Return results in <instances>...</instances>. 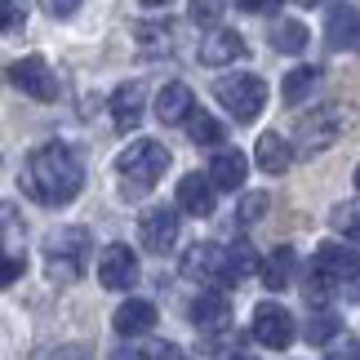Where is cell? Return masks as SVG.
Returning <instances> with one entry per match:
<instances>
[{
  "mask_svg": "<svg viewBox=\"0 0 360 360\" xmlns=\"http://www.w3.org/2000/svg\"><path fill=\"white\" fill-rule=\"evenodd\" d=\"M85 187V165L67 143H45L27 156V169H22V191L49 210H63L72 205Z\"/></svg>",
  "mask_w": 360,
  "mask_h": 360,
  "instance_id": "obj_1",
  "label": "cell"
},
{
  "mask_svg": "<svg viewBox=\"0 0 360 360\" xmlns=\"http://www.w3.org/2000/svg\"><path fill=\"white\" fill-rule=\"evenodd\" d=\"M165 169H169V151H165V143H156V138H138V143H129L120 151V160H116L124 196H143V191H151L165 178Z\"/></svg>",
  "mask_w": 360,
  "mask_h": 360,
  "instance_id": "obj_2",
  "label": "cell"
},
{
  "mask_svg": "<svg viewBox=\"0 0 360 360\" xmlns=\"http://www.w3.org/2000/svg\"><path fill=\"white\" fill-rule=\"evenodd\" d=\"M85 258H89V231L85 227H63V231H49L45 236V271H49L53 285L80 281Z\"/></svg>",
  "mask_w": 360,
  "mask_h": 360,
  "instance_id": "obj_3",
  "label": "cell"
},
{
  "mask_svg": "<svg viewBox=\"0 0 360 360\" xmlns=\"http://www.w3.org/2000/svg\"><path fill=\"white\" fill-rule=\"evenodd\" d=\"M214 94H218V103H223V107H227V112L236 116L240 124L258 120L262 103H267V85H262V76H254V72H236V76H223V80L214 85Z\"/></svg>",
  "mask_w": 360,
  "mask_h": 360,
  "instance_id": "obj_4",
  "label": "cell"
},
{
  "mask_svg": "<svg viewBox=\"0 0 360 360\" xmlns=\"http://www.w3.org/2000/svg\"><path fill=\"white\" fill-rule=\"evenodd\" d=\"M5 80L18 94L36 98V103H53V98H58V76H53V67L40 58V53H27V58L9 63L5 67Z\"/></svg>",
  "mask_w": 360,
  "mask_h": 360,
  "instance_id": "obj_5",
  "label": "cell"
},
{
  "mask_svg": "<svg viewBox=\"0 0 360 360\" xmlns=\"http://www.w3.org/2000/svg\"><path fill=\"white\" fill-rule=\"evenodd\" d=\"M183 276L191 281H210V285H236V276H231V258L223 245H191L183 254Z\"/></svg>",
  "mask_w": 360,
  "mask_h": 360,
  "instance_id": "obj_6",
  "label": "cell"
},
{
  "mask_svg": "<svg viewBox=\"0 0 360 360\" xmlns=\"http://www.w3.org/2000/svg\"><path fill=\"white\" fill-rule=\"evenodd\" d=\"M249 329H254V338L271 352H285L289 342H294V316H289V307H281V302H258Z\"/></svg>",
  "mask_w": 360,
  "mask_h": 360,
  "instance_id": "obj_7",
  "label": "cell"
},
{
  "mask_svg": "<svg viewBox=\"0 0 360 360\" xmlns=\"http://www.w3.org/2000/svg\"><path fill=\"white\" fill-rule=\"evenodd\" d=\"M338 134H342L338 107H316V112H307V116H302V124H298V147L307 151V156H316V151L334 147Z\"/></svg>",
  "mask_w": 360,
  "mask_h": 360,
  "instance_id": "obj_8",
  "label": "cell"
},
{
  "mask_svg": "<svg viewBox=\"0 0 360 360\" xmlns=\"http://www.w3.org/2000/svg\"><path fill=\"white\" fill-rule=\"evenodd\" d=\"M138 236H143V249L147 254H169V249L178 245V210H165V205H156V210L143 214V223H138Z\"/></svg>",
  "mask_w": 360,
  "mask_h": 360,
  "instance_id": "obj_9",
  "label": "cell"
},
{
  "mask_svg": "<svg viewBox=\"0 0 360 360\" xmlns=\"http://www.w3.org/2000/svg\"><path fill=\"white\" fill-rule=\"evenodd\" d=\"M98 281L107 289H134L138 285V254L129 245H107L98 254Z\"/></svg>",
  "mask_w": 360,
  "mask_h": 360,
  "instance_id": "obj_10",
  "label": "cell"
},
{
  "mask_svg": "<svg viewBox=\"0 0 360 360\" xmlns=\"http://www.w3.org/2000/svg\"><path fill=\"white\" fill-rule=\"evenodd\" d=\"M316 271H321L329 285H352L356 276H360V258H356V249H352V245H342V240H325L321 249H316Z\"/></svg>",
  "mask_w": 360,
  "mask_h": 360,
  "instance_id": "obj_11",
  "label": "cell"
},
{
  "mask_svg": "<svg viewBox=\"0 0 360 360\" xmlns=\"http://www.w3.org/2000/svg\"><path fill=\"white\" fill-rule=\"evenodd\" d=\"M245 53H249L245 36H240V32H231V27H214V32L200 40V63H205V67H227V63H240Z\"/></svg>",
  "mask_w": 360,
  "mask_h": 360,
  "instance_id": "obj_12",
  "label": "cell"
},
{
  "mask_svg": "<svg viewBox=\"0 0 360 360\" xmlns=\"http://www.w3.org/2000/svg\"><path fill=\"white\" fill-rule=\"evenodd\" d=\"M112 329L120 338H138V334H151L156 329V302L147 298H124L116 316H112Z\"/></svg>",
  "mask_w": 360,
  "mask_h": 360,
  "instance_id": "obj_13",
  "label": "cell"
},
{
  "mask_svg": "<svg viewBox=\"0 0 360 360\" xmlns=\"http://www.w3.org/2000/svg\"><path fill=\"white\" fill-rule=\"evenodd\" d=\"M143 107H147V85L143 80H129V85H120L112 94V120L116 129H138V120H143Z\"/></svg>",
  "mask_w": 360,
  "mask_h": 360,
  "instance_id": "obj_14",
  "label": "cell"
},
{
  "mask_svg": "<svg viewBox=\"0 0 360 360\" xmlns=\"http://www.w3.org/2000/svg\"><path fill=\"white\" fill-rule=\"evenodd\" d=\"M214 183L210 178H200V174H187L183 183H178V210L191 214V218H210L214 214Z\"/></svg>",
  "mask_w": 360,
  "mask_h": 360,
  "instance_id": "obj_15",
  "label": "cell"
},
{
  "mask_svg": "<svg viewBox=\"0 0 360 360\" xmlns=\"http://www.w3.org/2000/svg\"><path fill=\"white\" fill-rule=\"evenodd\" d=\"M191 112H196V94H191L183 80H174V85L160 89V98H156V120L160 124H183Z\"/></svg>",
  "mask_w": 360,
  "mask_h": 360,
  "instance_id": "obj_16",
  "label": "cell"
},
{
  "mask_svg": "<svg viewBox=\"0 0 360 360\" xmlns=\"http://www.w3.org/2000/svg\"><path fill=\"white\" fill-rule=\"evenodd\" d=\"M325 36L334 49H360V13L352 5H334L325 18Z\"/></svg>",
  "mask_w": 360,
  "mask_h": 360,
  "instance_id": "obj_17",
  "label": "cell"
},
{
  "mask_svg": "<svg viewBox=\"0 0 360 360\" xmlns=\"http://www.w3.org/2000/svg\"><path fill=\"white\" fill-rule=\"evenodd\" d=\"M245 174H249V160L240 151H218L205 178L214 183V191H236V187H245Z\"/></svg>",
  "mask_w": 360,
  "mask_h": 360,
  "instance_id": "obj_18",
  "label": "cell"
},
{
  "mask_svg": "<svg viewBox=\"0 0 360 360\" xmlns=\"http://www.w3.org/2000/svg\"><path fill=\"white\" fill-rule=\"evenodd\" d=\"M254 160H258L262 174H285L289 165H294V147H289L281 134H262L258 147H254Z\"/></svg>",
  "mask_w": 360,
  "mask_h": 360,
  "instance_id": "obj_19",
  "label": "cell"
},
{
  "mask_svg": "<svg viewBox=\"0 0 360 360\" xmlns=\"http://www.w3.org/2000/svg\"><path fill=\"white\" fill-rule=\"evenodd\" d=\"M191 321L200 325V334L205 329H227L231 325V307H227V298L223 294H200V298H191Z\"/></svg>",
  "mask_w": 360,
  "mask_h": 360,
  "instance_id": "obj_20",
  "label": "cell"
},
{
  "mask_svg": "<svg viewBox=\"0 0 360 360\" xmlns=\"http://www.w3.org/2000/svg\"><path fill=\"white\" fill-rule=\"evenodd\" d=\"M294 267H298V254H294L289 245H281V249H276V254H271L267 262H262V285L281 294V289L294 285Z\"/></svg>",
  "mask_w": 360,
  "mask_h": 360,
  "instance_id": "obj_21",
  "label": "cell"
},
{
  "mask_svg": "<svg viewBox=\"0 0 360 360\" xmlns=\"http://www.w3.org/2000/svg\"><path fill=\"white\" fill-rule=\"evenodd\" d=\"M134 40H138V49H143L147 58H165V53L174 49V27L169 22H138Z\"/></svg>",
  "mask_w": 360,
  "mask_h": 360,
  "instance_id": "obj_22",
  "label": "cell"
},
{
  "mask_svg": "<svg viewBox=\"0 0 360 360\" xmlns=\"http://www.w3.org/2000/svg\"><path fill=\"white\" fill-rule=\"evenodd\" d=\"M0 258H27L22 254V214L9 200H0Z\"/></svg>",
  "mask_w": 360,
  "mask_h": 360,
  "instance_id": "obj_23",
  "label": "cell"
},
{
  "mask_svg": "<svg viewBox=\"0 0 360 360\" xmlns=\"http://www.w3.org/2000/svg\"><path fill=\"white\" fill-rule=\"evenodd\" d=\"M307 22H298V18H281V22H271V45L281 49V53H302L307 49Z\"/></svg>",
  "mask_w": 360,
  "mask_h": 360,
  "instance_id": "obj_24",
  "label": "cell"
},
{
  "mask_svg": "<svg viewBox=\"0 0 360 360\" xmlns=\"http://www.w3.org/2000/svg\"><path fill=\"white\" fill-rule=\"evenodd\" d=\"M187 138L196 147H223L227 143V129H223V120H214V116H205V112H191L187 116Z\"/></svg>",
  "mask_w": 360,
  "mask_h": 360,
  "instance_id": "obj_25",
  "label": "cell"
},
{
  "mask_svg": "<svg viewBox=\"0 0 360 360\" xmlns=\"http://www.w3.org/2000/svg\"><path fill=\"white\" fill-rule=\"evenodd\" d=\"M316 85H321V67H294V72L285 76V85H281V98H285L289 107H298Z\"/></svg>",
  "mask_w": 360,
  "mask_h": 360,
  "instance_id": "obj_26",
  "label": "cell"
},
{
  "mask_svg": "<svg viewBox=\"0 0 360 360\" xmlns=\"http://www.w3.org/2000/svg\"><path fill=\"white\" fill-rule=\"evenodd\" d=\"M227 258H231V276H236V285L245 281L249 271H258V254H254V249H249L245 240H240V245H231V249H227Z\"/></svg>",
  "mask_w": 360,
  "mask_h": 360,
  "instance_id": "obj_27",
  "label": "cell"
},
{
  "mask_svg": "<svg viewBox=\"0 0 360 360\" xmlns=\"http://www.w3.org/2000/svg\"><path fill=\"white\" fill-rule=\"evenodd\" d=\"M22 22H27V9L18 5V0H0V36L22 32Z\"/></svg>",
  "mask_w": 360,
  "mask_h": 360,
  "instance_id": "obj_28",
  "label": "cell"
},
{
  "mask_svg": "<svg viewBox=\"0 0 360 360\" xmlns=\"http://www.w3.org/2000/svg\"><path fill=\"white\" fill-rule=\"evenodd\" d=\"M338 321L334 316H316V321H307V342H329V338H338Z\"/></svg>",
  "mask_w": 360,
  "mask_h": 360,
  "instance_id": "obj_29",
  "label": "cell"
},
{
  "mask_svg": "<svg viewBox=\"0 0 360 360\" xmlns=\"http://www.w3.org/2000/svg\"><path fill=\"white\" fill-rule=\"evenodd\" d=\"M267 205H271V200H267V191H249V196L240 200V214H236V218H240V223H254V218L267 214Z\"/></svg>",
  "mask_w": 360,
  "mask_h": 360,
  "instance_id": "obj_30",
  "label": "cell"
},
{
  "mask_svg": "<svg viewBox=\"0 0 360 360\" xmlns=\"http://www.w3.org/2000/svg\"><path fill=\"white\" fill-rule=\"evenodd\" d=\"M191 18L205 22V27H214L218 18H223V0H191Z\"/></svg>",
  "mask_w": 360,
  "mask_h": 360,
  "instance_id": "obj_31",
  "label": "cell"
},
{
  "mask_svg": "<svg viewBox=\"0 0 360 360\" xmlns=\"http://www.w3.org/2000/svg\"><path fill=\"white\" fill-rule=\"evenodd\" d=\"M329 360H360V342L356 338H329Z\"/></svg>",
  "mask_w": 360,
  "mask_h": 360,
  "instance_id": "obj_32",
  "label": "cell"
},
{
  "mask_svg": "<svg viewBox=\"0 0 360 360\" xmlns=\"http://www.w3.org/2000/svg\"><path fill=\"white\" fill-rule=\"evenodd\" d=\"M329 289H334V285H329L321 271H311V276H307V302H316V307H325V302H329Z\"/></svg>",
  "mask_w": 360,
  "mask_h": 360,
  "instance_id": "obj_33",
  "label": "cell"
},
{
  "mask_svg": "<svg viewBox=\"0 0 360 360\" xmlns=\"http://www.w3.org/2000/svg\"><path fill=\"white\" fill-rule=\"evenodd\" d=\"M45 360H94V352L85 347V342H63V347H53Z\"/></svg>",
  "mask_w": 360,
  "mask_h": 360,
  "instance_id": "obj_34",
  "label": "cell"
},
{
  "mask_svg": "<svg viewBox=\"0 0 360 360\" xmlns=\"http://www.w3.org/2000/svg\"><path fill=\"white\" fill-rule=\"evenodd\" d=\"M27 271V258H0V289H9Z\"/></svg>",
  "mask_w": 360,
  "mask_h": 360,
  "instance_id": "obj_35",
  "label": "cell"
},
{
  "mask_svg": "<svg viewBox=\"0 0 360 360\" xmlns=\"http://www.w3.org/2000/svg\"><path fill=\"white\" fill-rule=\"evenodd\" d=\"M40 9H45L49 18H72L80 9V0H40Z\"/></svg>",
  "mask_w": 360,
  "mask_h": 360,
  "instance_id": "obj_36",
  "label": "cell"
},
{
  "mask_svg": "<svg viewBox=\"0 0 360 360\" xmlns=\"http://www.w3.org/2000/svg\"><path fill=\"white\" fill-rule=\"evenodd\" d=\"M143 360H178V347L174 342H156L151 352H143Z\"/></svg>",
  "mask_w": 360,
  "mask_h": 360,
  "instance_id": "obj_37",
  "label": "cell"
},
{
  "mask_svg": "<svg viewBox=\"0 0 360 360\" xmlns=\"http://www.w3.org/2000/svg\"><path fill=\"white\" fill-rule=\"evenodd\" d=\"M281 5H285V0H240V9H249V13H271Z\"/></svg>",
  "mask_w": 360,
  "mask_h": 360,
  "instance_id": "obj_38",
  "label": "cell"
},
{
  "mask_svg": "<svg viewBox=\"0 0 360 360\" xmlns=\"http://www.w3.org/2000/svg\"><path fill=\"white\" fill-rule=\"evenodd\" d=\"M112 360H143V352H134V347H116Z\"/></svg>",
  "mask_w": 360,
  "mask_h": 360,
  "instance_id": "obj_39",
  "label": "cell"
},
{
  "mask_svg": "<svg viewBox=\"0 0 360 360\" xmlns=\"http://www.w3.org/2000/svg\"><path fill=\"white\" fill-rule=\"evenodd\" d=\"M347 236H352V240H356V245H360V218H356V223H352V227H347Z\"/></svg>",
  "mask_w": 360,
  "mask_h": 360,
  "instance_id": "obj_40",
  "label": "cell"
},
{
  "mask_svg": "<svg viewBox=\"0 0 360 360\" xmlns=\"http://www.w3.org/2000/svg\"><path fill=\"white\" fill-rule=\"evenodd\" d=\"M138 5H147V9H160V5H169V0H138Z\"/></svg>",
  "mask_w": 360,
  "mask_h": 360,
  "instance_id": "obj_41",
  "label": "cell"
},
{
  "mask_svg": "<svg viewBox=\"0 0 360 360\" xmlns=\"http://www.w3.org/2000/svg\"><path fill=\"white\" fill-rule=\"evenodd\" d=\"M227 360H258V356H249V352H231Z\"/></svg>",
  "mask_w": 360,
  "mask_h": 360,
  "instance_id": "obj_42",
  "label": "cell"
},
{
  "mask_svg": "<svg viewBox=\"0 0 360 360\" xmlns=\"http://www.w3.org/2000/svg\"><path fill=\"white\" fill-rule=\"evenodd\" d=\"M298 5H307V9H311V5H321V0H298Z\"/></svg>",
  "mask_w": 360,
  "mask_h": 360,
  "instance_id": "obj_43",
  "label": "cell"
},
{
  "mask_svg": "<svg viewBox=\"0 0 360 360\" xmlns=\"http://www.w3.org/2000/svg\"><path fill=\"white\" fill-rule=\"evenodd\" d=\"M356 191H360V165H356Z\"/></svg>",
  "mask_w": 360,
  "mask_h": 360,
  "instance_id": "obj_44",
  "label": "cell"
}]
</instances>
